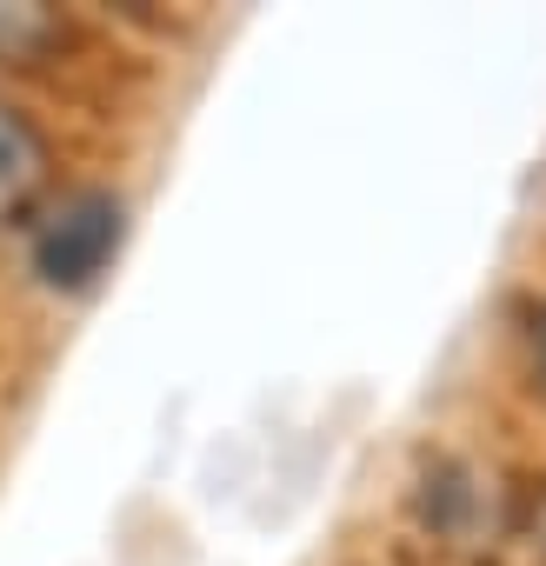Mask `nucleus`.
Here are the masks:
<instances>
[{"label": "nucleus", "mask_w": 546, "mask_h": 566, "mask_svg": "<svg viewBox=\"0 0 546 566\" xmlns=\"http://www.w3.org/2000/svg\"><path fill=\"white\" fill-rule=\"evenodd\" d=\"M519 566H546V453L526 460V500H519Z\"/></svg>", "instance_id": "nucleus-6"}, {"label": "nucleus", "mask_w": 546, "mask_h": 566, "mask_svg": "<svg viewBox=\"0 0 546 566\" xmlns=\"http://www.w3.org/2000/svg\"><path fill=\"white\" fill-rule=\"evenodd\" d=\"M493 360H500V394H506L513 420L546 427V273H526L500 301Z\"/></svg>", "instance_id": "nucleus-5"}, {"label": "nucleus", "mask_w": 546, "mask_h": 566, "mask_svg": "<svg viewBox=\"0 0 546 566\" xmlns=\"http://www.w3.org/2000/svg\"><path fill=\"white\" fill-rule=\"evenodd\" d=\"M94 54V21L74 8H41V0H0V87L54 94L81 61Z\"/></svg>", "instance_id": "nucleus-4"}, {"label": "nucleus", "mask_w": 546, "mask_h": 566, "mask_svg": "<svg viewBox=\"0 0 546 566\" xmlns=\"http://www.w3.org/2000/svg\"><path fill=\"white\" fill-rule=\"evenodd\" d=\"M539 227H546V174H539Z\"/></svg>", "instance_id": "nucleus-8"}, {"label": "nucleus", "mask_w": 546, "mask_h": 566, "mask_svg": "<svg viewBox=\"0 0 546 566\" xmlns=\"http://www.w3.org/2000/svg\"><path fill=\"white\" fill-rule=\"evenodd\" d=\"M127 233H134V193H127V180L74 167L41 200V213L14 233L28 294L48 301V307L94 301L114 280L120 253H127Z\"/></svg>", "instance_id": "nucleus-2"}, {"label": "nucleus", "mask_w": 546, "mask_h": 566, "mask_svg": "<svg viewBox=\"0 0 546 566\" xmlns=\"http://www.w3.org/2000/svg\"><path fill=\"white\" fill-rule=\"evenodd\" d=\"M526 460L493 433H427L393 480V553L413 566H519Z\"/></svg>", "instance_id": "nucleus-1"}, {"label": "nucleus", "mask_w": 546, "mask_h": 566, "mask_svg": "<svg viewBox=\"0 0 546 566\" xmlns=\"http://www.w3.org/2000/svg\"><path fill=\"white\" fill-rule=\"evenodd\" d=\"M340 566H413V559H400L393 546H380V553H354V559H340Z\"/></svg>", "instance_id": "nucleus-7"}, {"label": "nucleus", "mask_w": 546, "mask_h": 566, "mask_svg": "<svg viewBox=\"0 0 546 566\" xmlns=\"http://www.w3.org/2000/svg\"><path fill=\"white\" fill-rule=\"evenodd\" d=\"M67 174H74V147L54 107L41 94L0 87V240L21 233Z\"/></svg>", "instance_id": "nucleus-3"}]
</instances>
